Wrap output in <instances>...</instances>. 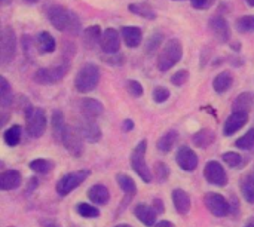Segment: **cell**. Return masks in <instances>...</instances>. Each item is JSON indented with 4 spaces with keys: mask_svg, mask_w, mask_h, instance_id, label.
<instances>
[{
    "mask_svg": "<svg viewBox=\"0 0 254 227\" xmlns=\"http://www.w3.org/2000/svg\"><path fill=\"white\" fill-rule=\"evenodd\" d=\"M115 227H132V226H129V225H118V226H115Z\"/></svg>",
    "mask_w": 254,
    "mask_h": 227,
    "instance_id": "52",
    "label": "cell"
},
{
    "mask_svg": "<svg viewBox=\"0 0 254 227\" xmlns=\"http://www.w3.org/2000/svg\"><path fill=\"white\" fill-rule=\"evenodd\" d=\"M88 198L95 204V205H106L110 199V193L106 186L103 184H95L88 190Z\"/></svg>",
    "mask_w": 254,
    "mask_h": 227,
    "instance_id": "22",
    "label": "cell"
},
{
    "mask_svg": "<svg viewBox=\"0 0 254 227\" xmlns=\"http://www.w3.org/2000/svg\"><path fill=\"white\" fill-rule=\"evenodd\" d=\"M82 138H83V137L80 135L79 129H74V128L67 126V128H65V132H64V135H63L61 143H63L64 147L68 150V153H71L73 156H80L82 152H83Z\"/></svg>",
    "mask_w": 254,
    "mask_h": 227,
    "instance_id": "10",
    "label": "cell"
},
{
    "mask_svg": "<svg viewBox=\"0 0 254 227\" xmlns=\"http://www.w3.org/2000/svg\"><path fill=\"white\" fill-rule=\"evenodd\" d=\"M100 82V68L95 64H86L83 65L74 80V88L80 94H88L92 92Z\"/></svg>",
    "mask_w": 254,
    "mask_h": 227,
    "instance_id": "3",
    "label": "cell"
},
{
    "mask_svg": "<svg viewBox=\"0 0 254 227\" xmlns=\"http://www.w3.org/2000/svg\"><path fill=\"white\" fill-rule=\"evenodd\" d=\"M0 100H1V106L7 107L12 104V89L9 82L1 76L0 77Z\"/></svg>",
    "mask_w": 254,
    "mask_h": 227,
    "instance_id": "34",
    "label": "cell"
},
{
    "mask_svg": "<svg viewBox=\"0 0 254 227\" xmlns=\"http://www.w3.org/2000/svg\"><path fill=\"white\" fill-rule=\"evenodd\" d=\"M10 1H12V0H1V3H3V4H9Z\"/></svg>",
    "mask_w": 254,
    "mask_h": 227,
    "instance_id": "51",
    "label": "cell"
},
{
    "mask_svg": "<svg viewBox=\"0 0 254 227\" xmlns=\"http://www.w3.org/2000/svg\"><path fill=\"white\" fill-rule=\"evenodd\" d=\"M208 27H210V31L213 33V36L220 43H225L231 39V28H229V24L225 18L213 16L208 22Z\"/></svg>",
    "mask_w": 254,
    "mask_h": 227,
    "instance_id": "13",
    "label": "cell"
},
{
    "mask_svg": "<svg viewBox=\"0 0 254 227\" xmlns=\"http://www.w3.org/2000/svg\"><path fill=\"white\" fill-rule=\"evenodd\" d=\"M127 91H128L132 97H135V98H138V97L143 95V86H141L137 80H128V82H127Z\"/></svg>",
    "mask_w": 254,
    "mask_h": 227,
    "instance_id": "40",
    "label": "cell"
},
{
    "mask_svg": "<svg viewBox=\"0 0 254 227\" xmlns=\"http://www.w3.org/2000/svg\"><path fill=\"white\" fill-rule=\"evenodd\" d=\"M241 195L249 204H254V172H247L241 178Z\"/></svg>",
    "mask_w": 254,
    "mask_h": 227,
    "instance_id": "26",
    "label": "cell"
},
{
    "mask_svg": "<svg viewBox=\"0 0 254 227\" xmlns=\"http://www.w3.org/2000/svg\"><path fill=\"white\" fill-rule=\"evenodd\" d=\"M30 168H31V171H34L37 174H48V172L52 171L54 164L49 159L39 158V159H34V161L30 162Z\"/></svg>",
    "mask_w": 254,
    "mask_h": 227,
    "instance_id": "33",
    "label": "cell"
},
{
    "mask_svg": "<svg viewBox=\"0 0 254 227\" xmlns=\"http://www.w3.org/2000/svg\"><path fill=\"white\" fill-rule=\"evenodd\" d=\"M176 140H177V132H176V131H168L167 134H164V135L158 140V149H159L162 153H167V152H170V150L174 147Z\"/></svg>",
    "mask_w": 254,
    "mask_h": 227,
    "instance_id": "32",
    "label": "cell"
},
{
    "mask_svg": "<svg viewBox=\"0 0 254 227\" xmlns=\"http://www.w3.org/2000/svg\"><path fill=\"white\" fill-rule=\"evenodd\" d=\"M223 161L226 162V165L235 168V167H240V165H241L243 158H241V155H238V153H235V152H228V153L223 155Z\"/></svg>",
    "mask_w": 254,
    "mask_h": 227,
    "instance_id": "39",
    "label": "cell"
},
{
    "mask_svg": "<svg viewBox=\"0 0 254 227\" xmlns=\"http://www.w3.org/2000/svg\"><path fill=\"white\" fill-rule=\"evenodd\" d=\"M80 112L83 114V117H88V119H97L103 114L104 112V107L103 104L95 100V98H85L80 104Z\"/></svg>",
    "mask_w": 254,
    "mask_h": 227,
    "instance_id": "17",
    "label": "cell"
},
{
    "mask_svg": "<svg viewBox=\"0 0 254 227\" xmlns=\"http://www.w3.org/2000/svg\"><path fill=\"white\" fill-rule=\"evenodd\" d=\"M161 40H162V34H161V33L152 34L150 39H149V42H147V52H153V51L159 46Z\"/></svg>",
    "mask_w": 254,
    "mask_h": 227,
    "instance_id": "44",
    "label": "cell"
},
{
    "mask_svg": "<svg viewBox=\"0 0 254 227\" xmlns=\"http://www.w3.org/2000/svg\"><path fill=\"white\" fill-rule=\"evenodd\" d=\"M129 12L138 15V16H143L146 19H155L156 18V13L155 10L149 6V4H141V3H132L128 6Z\"/></svg>",
    "mask_w": 254,
    "mask_h": 227,
    "instance_id": "31",
    "label": "cell"
},
{
    "mask_svg": "<svg viewBox=\"0 0 254 227\" xmlns=\"http://www.w3.org/2000/svg\"><path fill=\"white\" fill-rule=\"evenodd\" d=\"M89 177V171L88 170H80L76 172H70L67 175H64L63 178L58 180L57 183V193L60 196H67L68 193H71L74 189H77L86 178Z\"/></svg>",
    "mask_w": 254,
    "mask_h": 227,
    "instance_id": "7",
    "label": "cell"
},
{
    "mask_svg": "<svg viewBox=\"0 0 254 227\" xmlns=\"http://www.w3.org/2000/svg\"><path fill=\"white\" fill-rule=\"evenodd\" d=\"M214 138H216V135H214L213 131H210V129H202V131H199L198 134H195L193 143H195L198 147L205 149V147H208V146H211V144L214 143Z\"/></svg>",
    "mask_w": 254,
    "mask_h": 227,
    "instance_id": "30",
    "label": "cell"
},
{
    "mask_svg": "<svg viewBox=\"0 0 254 227\" xmlns=\"http://www.w3.org/2000/svg\"><path fill=\"white\" fill-rule=\"evenodd\" d=\"M153 207H155V211H156L158 214H162V213H164V204H162L161 199H155V201H153Z\"/></svg>",
    "mask_w": 254,
    "mask_h": 227,
    "instance_id": "47",
    "label": "cell"
},
{
    "mask_svg": "<svg viewBox=\"0 0 254 227\" xmlns=\"http://www.w3.org/2000/svg\"><path fill=\"white\" fill-rule=\"evenodd\" d=\"M170 175V170L165 164H156L155 165V177L159 181H165Z\"/></svg>",
    "mask_w": 254,
    "mask_h": 227,
    "instance_id": "42",
    "label": "cell"
},
{
    "mask_svg": "<svg viewBox=\"0 0 254 227\" xmlns=\"http://www.w3.org/2000/svg\"><path fill=\"white\" fill-rule=\"evenodd\" d=\"M232 83H234L232 74L229 71H223L219 76H216V79L213 82V88H214V91L217 94H223V92H226V91L231 89Z\"/></svg>",
    "mask_w": 254,
    "mask_h": 227,
    "instance_id": "28",
    "label": "cell"
},
{
    "mask_svg": "<svg viewBox=\"0 0 254 227\" xmlns=\"http://www.w3.org/2000/svg\"><path fill=\"white\" fill-rule=\"evenodd\" d=\"M238 31L241 33H250L254 31V15H244L235 22Z\"/></svg>",
    "mask_w": 254,
    "mask_h": 227,
    "instance_id": "36",
    "label": "cell"
},
{
    "mask_svg": "<svg viewBox=\"0 0 254 227\" xmlns=\"http://www.w3.org/2000/svg\"><path fill=\"white\" fill-rule=\"evenodd\" d=\"M205 205L208 211L216 217H225L229 214V204L220 193H207L205 196Z\"/></svg>",
    "mask_w": 254,
    "mask_h": 227,
    "instance_id": "11",
    "label": "cell"
},
{
    "mask_svg": "<svg viewBox=\"0 0 254 227\" xmlns=\"http://www.w3.org/2000/svg\"><path fill=\"white\" fill-rule=\"evenodd\" d=\"M173 202H174L177 213H180V214H188L192 207L190 196L183 189H176L173 192Z\"/></svg>",
    "mask_w": 254,
    "mask_h": 227,
    "instance_id": "20",
    "label": "cell"
},
{
    "mask_svg": "<svg viewBox=\"0 0 254 227\" xmlns=\"http://www.w3.org/2000/svg\"><path fill=\"white\" fill-rule=\"evenodd\" d=\"M146 149H147V141L143 140L137 144V147L132 150L131 153V167L132 170L138 174V177L144 181V183H152L153 180V174L149 170L147 164H146Z\"/></svg>",
    "mask_w": 254,
    "mask_h": 227,
    "instance_id": "4",
    "label": "cell"
},
{
    "mask_svg": "<svg viewBox=\"0 0 254 227\" xmlns=\"http://www.w3.org/2000/svg\"><path fill=\"white\" fill-rule=\"evenodd\" d=\"M246 1H247V4H249V6L254 7V0H246Z\"/></svg>",
    "mask_w": 254,
    "mask_h": 227,
    "instance_id": "50",
    "label": "cell"
},
{
    "mask_svg": "<svg viewBox=\"0 0 254 227\" xmlns=\"http://www.w3.org/2000/svg\"><path fill=\"white\" fill-rule=\"evenodd\" d=\"M100 46H101L103 52H106V54H118L119 48H121L118 31L115 28H107L101 36Z\"/></svg>",
    "mask_w": 254,
    "mask_h": 227,
    "instance_id": "16",
    "label": "cell"
},
{
    "mask_svg": "<svg viewBox=\"0 0 254 227\" xmlns=\"http://www.w3.org/2000/svg\"><path fill=\"white\" fill-rule=\"evenodd\" d=\"M155 227H176L171 222H167V220H162V222H159V223H156Z\"/></svg>",
    "mask_w": 254,
    "mask_h": 227,
    "instance_id": "48",
    "label": "cell"
},
{
    "mask_svg": "<svg viewBox=\"0 0 254 227\" xmlns=\"http://www.w3.org/2000/svg\"><path fill=\"white\" fill-rule=\"evenodd\" d=\"M36 46L40 54H49L55 51V39L48 31H42L36 39Z\"/></svg>",
    "mask_w": 254,
    "mask_h": 227,
    "instance_id": "25",
    "label": "cell"
},
{
    "mask_svg": "<svg viewBox=\"0 0 254 227\" xmlns=\"http://www.w3.org/2000/svg\"><path fill=\"white\" fill-rule=\"evenodd\" d=\"M25 1H28V3H36V1H39V0H25Z\"/></svg>",
    "mask_w": 254,
    "mask_h": 227,
    "instance_id": "53",
    "label": "cell"
},
{
    "mask_svg": "<svg viewBox=\"0 0 254 227\" xmlns=\"http://www.w3.org/2000/svg\"><path fill=\"white\" fill-rule=\"evenodd\" d=\"M122 39L125 40L127 46L129 48H137L141 43L143 33L138 27L131 25V27H124L122 28Z\"/></svg>",
    "mask_w": 254,
    "mask_h": 227,
    "instance_id": "21",
    "label": "cell"
},
{
    "mask_svg": "<svg viewBox=\"0 0 254 227\" xmlns=\"http://www.w3.org/2000/svg\"><path fill=\"white\" fill-rule=\"evenodd\" d=\"M176 161H177V165L183 170V171H193L196 167H198V156L196 153L190 149V147H180L177 155H176Z\"/></svg>",
    "mask_w": 254,
    "mask_h": 227,
    "instance_id": "12",
    "label": "cell"
},
{
    "mask_svg": "<svg viewBox=\"0 0 254 227\" xmlns=\"http://www.w3.org/2000/svg\"><path fill=\"white\" fill-rule=\"evenodd\" d=\"M134 214H135V217L144 225V226H155V222H156V211L152 208V207H149V205H146V204H138L137 207H135V210H134Z\"/></svg>",
    "mask_w": 254,
    "mask_h": 227,
    "instance_id": "19",
    "label": "cell"
},
{
    "mask_svg": "<svg viewBox=\"0 0 254 227\" xmlns=\"http://www.w3.org/2000/svg\"><path fill=\"white\" fill-rule=\"evenodd\" d=\"M27 132L33 138H39L46 131V114L40 107H28L25 110Z\"/></svg>",
    "mask_w": 254,
    "mask_h": 227,
    "instance_id": "5",
    "label": "cell"
},
{
    "mask_svg": "<svg viewBox=\"0 0 254 227\" xmlns=\"http://www.w3.org/2000/svg\"><path fill=\"white\" fill-rule=\"evenodd\" d=\"M101 30L100 25H89L88 28H85L83 31V43L88 49L95 48L100 42H101Z\"/></svg>",
    "mask_w": 254,
    "mask_h": 227,
    "instance_id": "24",
    "label": "cell"
},
{
    "mask_svg": "<svg viewBox=\"0 0 254 227\" xmlns=\"http://www.w3.org/2000/svg\"><path fill=\"white\" fill-rule=\"evenodd\" d=\"M79 132L88 143H97L101 140V129L97 125L95 119L83 117V120H80L79 123Z\"/></svg>",
    "mask_w": 254,
    "mask_h": 227,
    "instance_id": "14",
    "label": "cell"
},
{
    "mask_svg": "<svg viewBox=\"0 0 254 227\" xmlns=\"http://www.w3.org/2000/svg\"><path fill=\"white\" fill-rule=\"evenodd\" d=\"M22 177L16 170H9L0 175V189L1 190H15L21 186Z\"/></svg>",
    "mask_w": 254,
    "mask_h": 227,
    "instance_id": "18",
    "label": "cell"
},
{
    "mask_svg": "<svg viewBox=\"0 0 254 227\" xmlns=\"http://www.w3.org/2000/svg\"><path fill=\"white\" fill-rule=\"evenodd\" d=\"M235 146H237V147H240V149H243V150H250V149H253L254 147L253 128H252L249 132H246L241 138H238V140H237V143H235Z\"/></svg>",
    "mask_w": 254,
    "mask_h": 227,
    "instance_id": "38",
    "label": "cell"
},
{
    "mask_svg": "<svg viewBox=\"0 0 254 227\" xmlns=\"http://www.w3.org/2000/svg\"><path fill=\"white\" fill-rule=\"evenodd\" d=\"M249 122V113L247 112H234L225 122L223 126V132L226 137L234 135L235 132H238L246 123Z\"/></svg>",
    "mask_w": 254,
    "mask_h": 227,
    "instance_id": "15",
    "label": "cell"
},
{
    "mask_svg": "<svg viewBox=\"0 0 254 227\" xmlns=\"http://www.w3.org/2000/svg\"><path fill=\"white\" fill-rule=\"evenodd\" d=\"M246 227H254V223H250V225H247Z\"/></svg>",
    "mask_w": 254,
    "mask_h": 227,
    "instance_id": "54",
    "label": "cell"
},
{
    "mask_svg": "<svg viewBox=\"0 0 254 227\" xmlns=\"http://www.w3.org/2000/svg\"><path fill=\"white\" fill-rule=\"evenodd\" d=\"M182 57H183V46L180 40L170 39L158 57V68L161 71H168L182 59Z\"/></svg>",
    "mask_w": 254,
    "mask_h": 227,
    "instance_id": "2",
    "label": "cell"
},
{
    "mask_svg": "<svg viewBox=\"0 0 254 227\" xmlns=\"http://www.w3.org/2000/svg\"><path fill=\"white\" fill-rule=\"evenodd\" d=\"M188 79H189V73H188L186 70H180V71H177V73L171 77V82H173V85H176V86H182V85H185V83L188 82Z\"/></svg>",
    "mask_w": 254,
    "mask_h": 227,
    "instance_id": "43",
    "label": "cell"
},
{
    "mask_svg": "<svg viewBox=\"0 0 254 227\" xmlns=\"http://www.w3.org/2000/svg\"><path fill=\"white\" fill-rule=\"evenodd\" d=\"M3 137H4V143H6L7 146L15 147V146H18L19 141H21V128H19L18 125H13V126H10V128L4 132Z\"/></svg>",
    "mask_w": 254,
    "mask_h": 227,
    "instance_id": "35",
    "label": "cell"
},
{
    "mask_svg": "<svg viewBox=\"0 0 254 227\" xmlns=\"http://www.w3.org/2000/svg\"><path fill=\"white\" fill-rule=\"evenodd\" d=\"M170 98V91L164 86H156L153 91V100L156 103H164Z\"/></svg>",
    "mask_w": 254,
    "mask_h": 227,
    "instance_id": "41",
    "label": "cell"
},
{
    "mask_svg": "<svg viewBox=\"0 0 254 227\" xmlns=\"http://www.w3.org/2000/svg\"><path fill=\"white\" fill-rule=\"evenodd\" d=\"M76 210H77V214L85 217V219H95L100 216V210L97 207L89 205V204H79Z\"/></svg>",
    "mask_w": 254,
    "mask_h": 227,
    "instance_id": "37",
    "label": "cell"
},
{
    "mask_svg": "<svg viewBox=\"0 0 254 227\" xmlns=\"http://www.w3.org/2000/svg\"><path fill=\"white\" fill-rule=\"evenodd\" d=\"M214 0H190L192 6L195 9H208L213 4Z\"/></svg>",
    "mask_w": 254,
    "mask_h": 227,
    "instance_id": "45",
    "label": "cell"
},
{
    "mask_svg": "<svg viewBox=\"0 0 254 227\" xmlns=\"http://www.w3.org/2000/svg\"><path fill=\"white\" fill-rule=\"evenodd\" d=\"M48 18L51 24L60 30V31H67L70 34H79L80 33V19L79 16L58 4H54L48 9Z\"/></svg>",
    "mask_w": 254,
    "mask_h": 227,
    "instance_id": "1",
    "label": "cell"
},
{
    "mask_svg": "<svg viewBox=\"0 0 254 227\" xmlns=\"http://www.w3.org/2000/svg\"><path fill=\"white\" fill-rule=\"evenodd\" d=\"M9 227H15V226H9Z\"/></svg>",
    "mask_w": 254,
    "mask_h": 227,
    "instance_id": "55",
    "label": "cell"
},
{
    "mask_svg": "<svg viewBox=\"0 0 254 227\" xmlns=\"http://www.w3.org/2000/svg\"><path fill=\"white\" fill-rule=\"evenodd\" d=\"M16 54V36L12 27L6 25L1 30L0 37V61L3 65H7Z\"/></svg>",
    "mask_w": 254,
    "mask_h": 227,
    "instance_id": "6",
    "label": "cell"
},
{
    "mask_svg": "<svg viewBox=\"0 0 254 227\" xmlns=\"http://www.w3.org/2000/svg\"><path fill=\"white\" fill-rule=\"evenodd\" d=\"M51 125H52L54 138H55L57 141H61V140H63V135H64V132H65V128H67L63 112L54 110V113H52V123H51Z\"/></svg>",
    "mask_w": 254,
    "mask_h": 227,
    "instance_id": "23",
    "label": "cell"
},
{
    "mask_svg": "<svg viewBox=\"0 0 254 227\" xmlns=\"http://www.w3.org/2000/svg\"><path fill=\"white\" fill-rule=\"evenodd\" d=\"M116 181H118L119 187L122 189V192H124L129 199H132V198L137 195V186H135V183H134V180H132L131 177H128V175H125V174H118V175H116Z\"/></svg>",
    "mask_w": 254,
    "mask_h": 227,
    "instance_id": "29",
    "label": "cell"
},
{
    "mask_svg": "<svg viewBox=\"0 0 254 227\" xmlns=\"http://www.w3.org/2000/svg\"><path fill=\"white\" fill-rule=\"evenodd\" d=\"M134 128V122L132 120H125L124 122V131H131Z\"/></svg>",
    "mask_w": 254,
    "mask_h": 227,
    "instance_id": "49",
    "label": "cell"
},
{
    "mask_svg": "<svg viewBox=\"0 0 254 227\" xmlns=\"http://www.w3.org/2000/svg\"><path fill=\"white\" fill-rule=\"evenodd\" d=\"M204 175H205V178H207V181L210 184H214V186H219V187H223L228 183V175H226L225 168L216 161H210L205 165Z\"/></svg>",
    "mask_w": 254,
    "mask_h": 227,
    "instance_id": "9",
    "label": "cell"
},
{
    "mask_svg": "<svg viewBox=\"0 0 254 227\" xmlns=\"http://www.w3.org/2000/svg\"><path fill=\"white\" fill-rule=\"evenodd\" d=\"M110 65H122V62H124V58L122 57H118L116 55V58H104Z\"/></svg>",
    "mask_w": 254,
    "mask_h": 227,
    "instance_id": "46",
    "label": "cell"
},
{
    "mask_svg": "<svg viewBox=\"0 0 254 227\" xmlns=\"http://www.w3.org/2000/svg\"><path fill=\"white\" fill-rule=\"evenodd\" d=\"M68 73V62H61L49 68H40L34 74V82L40 85H52L64 79V76Z\"/></svg>",
    "mask_w": 254,
    "mask_h": 227,
    "instance_id": "8",
    "label": "cell"
},
{
    "mask_svg": "<svg viewBox=\"0 0 254 227\" xmlns=\"http://www.w3.org/2000/svg\"><path fill=\"white\" fill-rule=\"evenodd\" d=\"M254 104V95L252 92H243V94H240L237 98H235V101H234V104H232V109H234V112H250V109L253 107Z\"/></svg>",
    "mask_w": 254,
    "mask_h": 227,
    "instance_id": "27",
    "label": "cell"
}]
</instances>
